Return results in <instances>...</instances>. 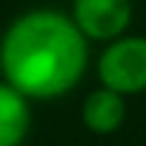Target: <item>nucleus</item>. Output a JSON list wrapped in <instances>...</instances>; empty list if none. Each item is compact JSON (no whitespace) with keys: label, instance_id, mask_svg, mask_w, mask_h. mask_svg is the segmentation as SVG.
Returning <instances> with one entry per match:
<instances>
[{"label":"nucleus","instance_id":"1","mask_svg":"<svg viewBox=\"0 0 146 146\" xmlns=\"http://www.w3.org/2000/svg\"><path fill=\"white\" fill-rule=\"evenodd\" d=\"M89 41L57 8H30L0 35V76L27 100H57L81 84Z\"/></svg>","mask_w":146,"mask_h":146},{"label":"nucleus","instance_id":"2","mask_svg":"<svg viewBox=\"0 0 146 146\" xmlns=\"http://www.w3.org/2000/svg\"><path fill=\"white\" fill-rule=\"evenodd\" d=\"M98 81L114 92L141 95L146 92V35H119L98 54Z\"/></svg>","mask_w":146,"mask_h":146},{"label":"nucleus","instance_id":"3","mask_svg":"<svg viewBox=\"0 0 146 146\" xmlns=\"http://www.w3.org/2000/svg\"><path fill=\"white\" fill-rule=\"evenodd\" d=\"M68 16L89 43H108L130 30L133 0H73Z\"/></svg>","mask_w":146,"mask_h":146},{"label":"nucleus","instance_id":"4","mask_svg":"<svg viewBox=\"0 0 146 146\" xmlns=\"http://www.w3.org/2000/svg\"><path fill=\"white\" fill-rule=\"evenodd\" d=\"M127 119V98L108 87H98L81 103V122L95 135H111Z\"/></svg>","mask_w":146,"mask_h":146},{"label":"nucleus","instance_id":"5","mask_svg":"<svg viewBox=\"0 0 146 146\" xmlns=\"http://www.w3.org/2000/svg\"><path fill=\"white\" fill-rule=\"evenodd\" d=\"M33 100L0 78V146H22L33 127Z\"/></svg>","mask_w":146,"mask_h":146}]
</instances>
